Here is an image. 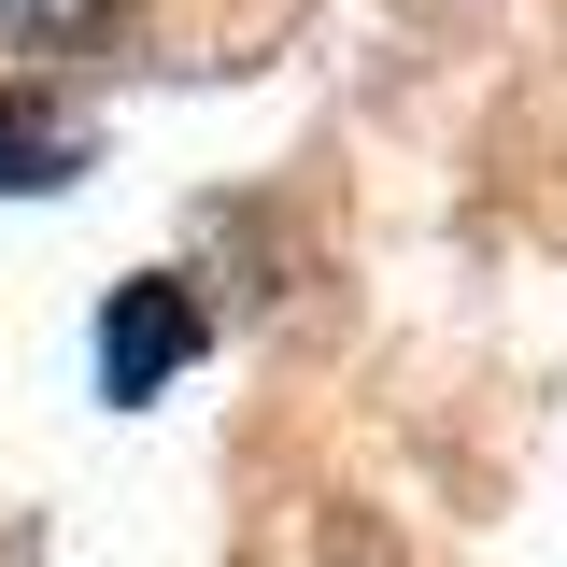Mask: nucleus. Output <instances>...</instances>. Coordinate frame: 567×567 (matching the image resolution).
I'll list each match as a JSON object with an SVG mask.
<instances>
[{
  "mask_svg": "<svg viewBox=\"0 0 567 567\" xmlns=\"http://www.w3.org/2000/svg\"><path fill=\"white\" fill-rule=\"evenodd\" d=\"M185 354H199V298L185 284H114V312H100V398H156Z\"/></svg>",
  "mask_w": 567,
  "mask_h": 567,
  "instance_id": "obj_1",
  "label": "nucleus"
},
{
  "mask_svg": "<svg viewBox=\"0 0 567 567\" xmlns=\"http://www.w3.org/2000/svg\"><path fill=\"white\" fill-rule=\"evenodd\" d=\"M85 171V142H71L58 100H29V85H0V199H29V185H71Z\"/></svg>",
  "mask_w": 567,
  "mask_h": 567,
  "instance_id": "obj_2",
  "label": "nucleus"
},
{
  "mask_svg": "<svg viewBox=\"0 0 567 567\" xmlns=\"http://www.w3.org/2000/svg\"><path fill=\"white\" fill-rule=\"evenodd\" d=\"M128 0H0V43H100Z\"/></svg>",
  "mask_w": 567,
  "mask_h": 567,
  "instance_id": "obj_3",
  "label": "nucleus"
}]
</instances>
